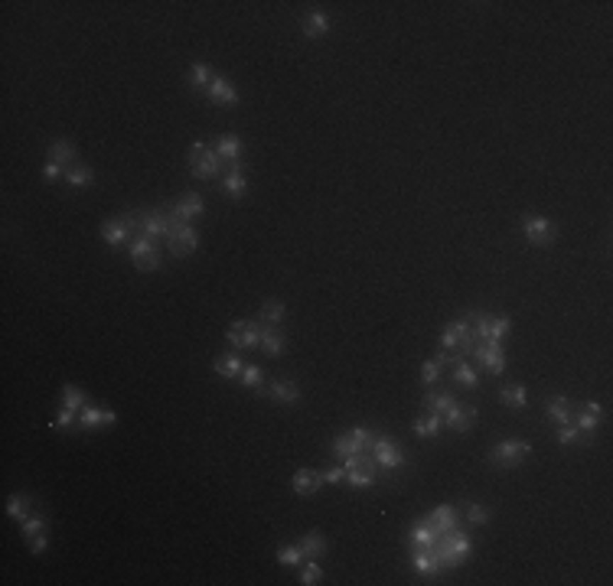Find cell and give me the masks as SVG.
Wrapping results in <instances>:
<instances>
[{"label":"cell","instance_id":"cell-1","mask_svg":"<svg viewBox=\"0 0 613 586\" xmlns=\"http://www.w3.org/2000/svg\"><path fill=\"white\" fill-rule=\"evenodd\" d=\"M470 551H473V541H470L460 528L441 534L437 544H434V554H437V560H441V567H444V573L453 570V567H460V563H467Z\"/></svg>","mask_w":613,"mask_h":586},{"label":"cell","instance_id":"cell-2","mask_svg":"<svg viewBox=\"0 0 613 586\" xmlns=\"http://www.w3.org/2000/svg\"><path fill=\"white\" fill-rule=\"evenodd\" d=\"M470 361L476 368H486L490 375H502L506 371V352H502L499 339H476L470 349Z\"/></svg>","mask_w":613,"mask_h":586},{"label":"cell","instance_id":"cell-3","mask_svg":"<svg viewBox=\"0 0 613 586\" xmlns=\"http://www.w3.org/2000/svg\"><path fill=\"white\" fill-rule=\"evenodd\" d=\"M346 482L353 485V489H369V485H375L379 482V475H375V469H379V463L372 459V453H355V456H346Z\"/></svg>","mask_w":613,"mask_h":586},{"label":"cell","instance_id":"cell-4","mask_svg":"<svg viewBox=\"0 0 613 586\" xmlns=\"http://www.w3.org/2000/svg\"><path fill=\"white\" fill-rule=\"evenodd\" d=\"M189 173H193L196 179H212L222 173V157H219L216 150H212L209 144H202V140H196L193 147H189Z\"/></svg>","mask_w":613,"mask_h":586},{"label":"cell","instance_id":"cell-5","mask_svg":"<svg viewBox=\"0 0 613 586\" xmlns=\"http://www.w3.org/2000/svg\"><path fill=\"white\" fill-rule=\"evenodd\" d=\"M529 453H532V443L529 440H502L490 450V463L499 469H512L522 459H529Z\"/></svg>","mask_w":613,"mask_h":586},{"label":"cell","instance_id":"cell-6","mask_svg":"<svg viewBox=\"0 0 613 586\" xmlns=\"http://www.w3.org/2000/svg\"><path fill=\"white\" fill-rule=\"evenodd\" d=\"M128 254L138 271H157L160 267V251H157L153 238H147V235H134L128 241Z\"/></svg>","mask_w":613,"mask_h":586},{"label":"cell","instance_id":"cell-7","mask_svg":"<svg viewBox=\"0 0 613 586\" xmlns=\"http://www.w3.org/2000/svg\"><path fill=\"white\" fill-rule=\"evenodd\" d=\"M522 232H525V238L532 241V244H539V248H551L558 238V228L551 225L545 215H535V212L522 215Z\"/></svg>","mask_w":613,"mask_h":586},{"label":"cell","instance_id":"cell-8","mask_svg":"<svg viewBox=\"0 0 613 586\" xmlns=\"http://www.w3.org/2000/svg\"><path fill=\"white\" fill-rule=\"evenodd\" d=\"M369 453H372V459L379 463V466H385V469H402L404 463H408V456H404V450L398 446L392 436H375L372 440V446H369Z\"/></svg>","mask_w":613,"mask_h":586},{"label":"cell","instance_id":"cell-9","mask_svg":"<svg viewBox=\"0 0 613 586\" xmlns=\"http://www.w3.org/2000/svg\"><path fill=\"white\" fill-rule=\"evenodd\" d=\"M600 420H604V404L600 401H584V404H574V420L571 424L584 434H597Z\"/></svg>","mask_w":613,"mask_h":586},{"label":"cell","instance_id":"cell-10","mask_svg":"<svg viewBox=\"0 0 613 586\" xmlns=\"http://www.w3.org/2000/svg\"><path fill=\"white\" fill-rule=\"evenodd\" d=\"M167 248L173 257H183V254H193L196 248H199V232H196L189 222H183V225L177 228V232L167 238Z\"/></svg>","mask_w":613,"mask_h":586},{"label":"cell","instance_id":"cell-11","mask_svg":"<svg viewBox=\"0 0 613 586\" xmlns=\"http://www.w3.org/2000/svg\"><path fill=\"white\" fill-rule=\"evenodd\" d=\"M473 424H476V407L473 404H467V407L453 404V407L444 414V427L447 430H453V434H467V430H473Z\"/></svg>","mask_w":613,"mask_h":586},{"label":"cell","instance_id":"cell-12","mask_svg":"<svg viewBox=\"0 0 613 586\" xmlns=\"http://www.w3.org/2000/svg\"><path fill=\"white\" fill-rule=\"evenodd\" d=\"M114 420H118V414H114L111 407H82L79 414V430H98V427H111Z\"/></svg>","mask_w":613,"mask_h":586},{"label":"cell","instance_id":"cell-13","mask_svg":"<svg viewBox=\"0 0 613 586\" xmlns=\"http://www.w3.org/2000/svg\"><path fill=\"white\" fill-rule=\"evenodd\" d=\"M131 238H134V232L128 228L124 218H108L105 225H101V241L111 244V248H121V244H128Z\"/></svg>","mask_w":613,"mask_h":586},{"label":"cell","instance_id":"cell-14","mask_svg":"<svg viewBox=\"0 0 613 586\" xmlns=\"http://www.w3.org/2000/svg\"><path fill=\"white\" fill-rule=\"evenodd\" d=\"M206 95H209L212 105H238V89H235L226 75H216Z\"/></svg>","mask_w":613,"mask_h":586},{"label":"cell","instance_id":"cell-15","mask_svg":"<svg viewBox=\"0 0 613 586\" xmlns=\"http://www.w3.org/2000/svg\"><path fill=\"white\" fill-rule=\"evenodd\" d=\"M545 414H548L558 427L571 424V420H574V401H571V398H565V394H551L548 404H545Z\"/></svg>","mask_w":613,"mask_h":586},{"label":"cell","instance_id":"cell-16","mask_svg":"<svg viewBox=\"0 0 613 586\" xmlns=\"http://www.w3.org/2000/svg\"><path fill=\"white\" fill-rule=\"evenodd\" d=\"M222 189H226V196H232V199H242V196H245V189H248V179H245L242 160L228 163V173H226V179H222Z\"/></svg>","mask_w":613,"mask_h":586},{"label":"cell","instance_id":"cell-17","mask_svg":"<svg viewBox=\"0 0 613 586\" xmlns=\"http://www.w3.org/2000/svg\"><path fill=\"white\" fill-rule=\"evenodd\" d=\"M451 365H453V381H457L460 388H470V391H473V388L480 385V371H476V365L470 359H457V355H453Z\"/></svg>","mask_w":613,"mask_h":586},{"label":"cell","instance_id":"cell-18","mask_svg":"<svg viewBox=\"0 0 613 586\" xmlns=\"http://www.w3.org/2000/svg\"><path fill=\"white\" fill-rule=\"evenodd\" d=\"M261 352L271 355V359H277V355L287 352V342H284V336L277 332V326H267V322H261Z\"/></svg>","mask_w":613,"mask_h":586},{"label":"cell","instance_id":"cell-19","mask_svg":"<svg viewBox=\"0 0 613 586\" xmlns=\"http://www.w3.org/2000/svg\"><path fill=\"white\" fill-rule=\"evenodd\" d=\"M212 150L222 157V163H238L242 160V140H238V134H219L216 144H212Z\"/></svg>","mask_w":613,"mask_h":586},{"label":"cell","instance_id":"cell-20","mask_svg":"<svg viewBox=\"0 0 613 586\" xmlns=\"http://www.w3.org/2000/svg\"><path fill=\"white\" fill-rule=\"evenodd\" d=\"M428 522H431V528L437 531V538H441V534H447V531H453V528H460V522H457V508H453V505H441V508H434V512L428 514Z\"/></svg>","mask_w":613,"mask_h":586},{"label":"cell","instance_id":"cell-21","mask_svg":"<svg viewBox=\"0 0 613 586\" xmlns=\"http://www.w3.org/2000/svg\"><path fill=\"white\" fill-rule=\"evenodd\" d=\"M408 544H412V551H418V547H434V544H437V531L431 528L428 518H418V522L412 524Z\"/></svg>","mask_w":613,"mask_h":586},{"label":"cell","instance_id":"cell-22","mask_svg":"<svg viewBox=\"0 0 613 586\" xmlns=\"http://www.w3.org/2000/svg\"><path fill=\"white\" fill-rule=\"evenodd\" d=\"M173 209H177V215L183 218V222H193V218H199L202 215V196H196V193H183L177 202H173Z\"/></svg>","mask_w":613,"mask_h":586},{"label":"cell","instance_id":"cell-23","mask_svg":"<svg viewBox=\"0 0 613 586\" xmlns=\"http://www.w3.org/2000/svg\"><path fill=\"white\" fill-rule=\"evenodd\" d=\"M412 563H414V570L418 573H444V567H441V560H437V554H434V547H418L412 554Z\"/></svg>","mask_w":613,"mask_h":586},{"label":"cell","instance_id":"cell-24","mask_svg":"<svg viewBox=\"0 0 613 586\" xmlns=\"http://www.w3.org/2000/svg\"><path fill=\"white\" fill-rule=\"evenodd\" d=\"M267 398H271L275 404H297L300 401V388H297V381H271Z\"/></svg>","mask_w":613,"mask_h":586},{"label":"cell","instance_id":"cell-25","mask_svg":"<svg viewBox=\"0 0 613 586\" xmlns=\"http://www.w3.org/2000/svg\"><path fill=\"white\" fill-rule=\"evenodd\" d=\"M320 485H323V473H316V469H297L294 473V492L297 495H314Z\"/></svg>","mask_w":613,"mask_h":586},{"label":"cell","instance_id":"cell-26","mask_svg":"<svg viewBox=\"0 0 613 586\" xmlns=\"http://www.w3.org/2000/svg\"><path fill=\"white\" fill-rule=\"evenodd\" d=\"M75 157H79V150H75V144H69V140H53L49 144V160L59 163V167H75Z\"/></svg>","mask_w":613,"mask_h":586},{"label":"cell","instance_id":"cell-27","mask_svg":"<svg viewBox=\"0 0 613 586\" xmlns=\"http://www.w3.org/2000/svg\"><path fill=\"white\" fill-rule=\"evenodd\" d=\"M451 361H453L451 352H441L437 359L424 361V365H421V381H424V385H434L437 378L444 375V365H451Z\"/></svg>","mask_w":613,"mask_h":586},{"label":"cell","instance_id":"cell-28","mask_svg":"<svg viewBox=\"0 0 613 586\" xmlns=\"http://www.w3.org/2000/svg\"><path fill=\"white\" fill-rule=\"evenodd\" d=\"M412 430H414L418 436H437L441 430H444V414H431V410H428L424 417L414 420Z\"/></svg>","mask_w":613,"mask_h":586},{"label":"cell","instance_id":"cell-29","mask_svg":"<svg viewBox=\"0 0 613 586\" xmlns=\"http://www.w3.org/2000/svg\"><path fill=\"white\" fill-rule=\"evenodd\" d=\"M499 401L506 404V407H512V410H522L525 404H529V391H525V385H502L499 388Z\"/></svg>","mask_w":613,"mask_h":586},{"label":"cell","instance_id":"cell-30","mask_svg":"<svg viewBox=\"0 0 613 586\" xmlns=\"http://www.w3.org/2000/svg\"><path fill=\"white\" fill-rule=\"evenodd\" d=\"M65 183L72 186V189H85V186L95 183V169L85 167V163H75V167L65 169Z\"/></svg>","mask_w":613,"mask_h":586},{"label":"cell","instance_id":"cell-31","mask_svg":"<svg viewBox=\"0 0 613 586\" xmlns=\"http://www.w3.org/2000/svg\"><path fill=\"white\" fill-rule=\"evenodd\" d=\"M555 436H558V443H561V446H587V443H590V434L578 430L574 424H561Z\"/></svg>","mask_w":613,"mask_h":586},{"label":"cell","instance_id":"cell-32","mask_svg":"<svg viewBox=\"0 0 613 586\" xmlns=\"http://www.w3.org/2000/svg\"><path fill=\"white\" fill-rule=\"evenodd\" d=\"M457 404V398L447 391H428L424 394V410H431V414H447V410Z\"/></svg>","mask_w":613,"mask_h":586},{"label":"cell","instance_id":"cell-33","mask_svg":"<svg viewBox=\"0 0 613 586\" xmlns=\"http://www.w3.org/2000/svg\"><path fill=\"white\" fill-rule=\"evenodd\" d=\"M509 329H512V320L506 313H486V336L490 339H506Z\"/></svg>","mask_w":613,"mask_h":586},{"label":"cell","instance_id":"cell-34","mask_svg":"<svg viewBox=\"0 0 613 586\" xmlns=\"http://www.w3.org/2000/svg\"><path fill=\"white\" fill-rule=\"evenodd\" d=\"M212 79H216V72H212L206 62H196L193 69H189V89L193 91H209Z\"/></svg>","mask_w":613,"mask_h":586},{"label":"cell","instance_id":"cell-35","mask_svg":"<svg viewBox=\"0 0 613 586\" xmlns=\"http://www.w3.org/2000/svg\"><path fill=\"white\" fill-rule=\"evenodd\" d=\"M323 33H330V16H326V13L304 16V36H306V40H320Z\"/></svg>","mask_w":613,"mask_h":586},{"label":"cell","instance_id":"cell-36","mask_svg":"<svg viewBox=\"0 0 613 586\" xmlns=\"http://www.w3.org/2000/svg\"><path fill=\"white\" fill-rule=\"evenodd\" d=\"M212 368H216L219 378H238L245 365H242V359H238V355H219Z\"/></svg>","mask_w":613,"mask_h":586},{"label":"cell","instance_id":"cell-37","mask_svg":"<svg viewBox=\"0 0 613 586\" xmlns=\"http://www.w3.org/2000/svg\"><path fill=\"white\" fill-rule=\"evenodd\" d=\"M297 544H300V551H304V557H320V554H326V547H330L320 531H310V534H306V538H300Z\"/></svg>","mask_w":613,"mask_h":586},{"label":"cell","instance_id":"cell-38","mask_svg":"<svg viewBox=\"0 0 613 586\" xmlns=\"http://www.w3.org/2000/svg\"><path fill=\"white\" fill-rule=\"evenodd\" d=\"M333 453H336V456H355V453H365L363 450V443L355 440L353 434H343V436H336V440H333Z\"/></svg>","mask_w":613,"mask_h":586},{"label":"cell","instance_id":"cell-39","mask_svg":"<svg viewBox=\"0 0 613 586\" xmlns=\"http://www.w3.org/2000/svg\"><path fill=\"white\" fill-rule=\"evenodd\" d=\"M261 346V320H242V349Z\"/></svg>","mask_w":613,"mask_h":586},{"label":"cell","instance_id":"cell-40","mask_svg":"<svg viewBox=\"0 0 613 586\" xmlns=\"http://www.w3.org/2000/svg\"><path fill=\"white\" fill-rule=\"evenodd\" d=\"M7 514L13 518V522H23L26 514H30V495H23V492H13L7 502Z\"/></svg>","mask_w":613,"mask_h":586},{"label":"cell","instance_id":"cell-41","mask_svg":"<svg viewBox=\"0 0 613 586\" xmlns=\"http://www.w3.org/2000/svg\"><path fill=\"white\" fill-rule=\"evenodd\" d=\"M284 313H287V310H284L281 300H267V303L261 306V316H258V320L267 322V326H277V322L284 320Z\"/></svg>","mask_w":613,"mask_h":586},{"label":"cell","instance_id":"cell-42","mask_svg":"<svg viewBox=\"0 0 613 586\" xmlns=\"http://www.w3.org/2000/svg\"><path fill=\"white\" fill-rule=\"evenodd\" d=\"M62 407L82 410V407H85V391H82L79 385H65L62 388Z\"/></svg>","mask_w":613,"mask_h":586},{"label":"cell","instance_id":"cell-43","mask_svg":"<svg viewBox=\"0 0 613 586\" xmlns=\"http://www.w3.org/2000/svg\"><path fill=\"white\" fill-rule=\"evenodd\" d=\"M238 378H242V385H245V388H261V381H265V371H261L258 365H245Z\"/></svg>","mask_w":613,"mask_h":586},{"label":"cell","instance_id":"cell-44","mask_svg":"<svg viewBox=\"0 0 613 586\" xmlns=\"http://www.w3.org/2000/svg\"><path fill=\"white\" fill-rule=\"evenodd\" d=\"M304 560V551H300V544H287L277 551V563H287V567H294V563Z\"/></svg>","mask_w":613,"mask_h":586},{"label":"cell","instance_id":"cell-45","mask_svg":"<svg viewBox=\"0 0 613 586\" xmlns=\"http://www.w3.org/2000/svg\"><path fill=\"white\" fill-rule=\"evenodd\" d=\"M20 531H23L26 538H33V534H43V531H46V518H40V514H33V518H23Z\"/></svg>","mask_w":613,"mask_h":586},{"label":"cell","instance_id":"cell-46","mask_svg":"<svg viewBox=\"0 0 613 586\" xmlns=\"http://www.w3.org/2000/svg\"><path fill=\"white\" fill-rule=\"evenodd\" d=\"M467 522H470V524H486V522H490V508H486V505H476V502H473V505L467 508Z\"/></svg>","mask_w":613,"mask_h":586},{"label":"cell","instance_id":"cell-47","mask_svg":"<svg viewBox=\"0 0 613 586\" xmlns=\"http://www.w3.org/2000/svg\"><path fill=\"white\" fill-rule=\"evenodd\" d=\"M320 577H323V570L316 567V563H306L304 570H300V583L304 586H314V583H320Z\"/></svg>","mask_w":613,"mask_h":586},{"label":"cell","instance_id":"cell-48","mask_svg":"<svg viewBox=\"0 0 613 586\" xmlns=\"http://www.w3.org/2000/svg\"><path fill=\"white\" fill-rule=\"evenodd\" d=\"M72 424H79V420H75V410L62 407V410H59V417L53 420L49 427H53V430H62V427H72Z\"/></svg>","mask_w":613,"mask_h":586},{"label":"cell","instance_id":"cell-49","mask_svg":"<svg viewBox=\"0 0 613 586\" xmlns=\"http://www.w3.org/2000/svg\"><path fill=\"white\" fill-rule=\"evenodd\" d=\"M62 176H65V167L46 160V167H43V179H46V183H56V179H62Z\"/></svg>","mask_w":613,"mask_h":586},{"label":"cell","instance_id":"cell-50","mask_svg":"<svg viewBox=\"0 0 613 586\" xmlns=\"http://www.w3.org/2000/svg\"><path fill=\"white\" fill-rule=\"evenodd\" d=\"M346 479V466H330V469H323V482H343Z\"/></svg>","mask_w":613,"mask_h":586},{"label":"cell","instance_id":"cell-51","mask_svg":"<svg viewBox=\"0 0 613 586\" xmlns=\"http://www.w3.org/2000/svg\"><path fill=\"white\" fill-rule=\"evenodd\" d=\"M46 547H49V534H46V531H43V534H33V538H30V551H33V554H43Z\"/></svg>","mask_w":613,"mask_h":586},{"label":"cell","instance_id":"cell-52","mask_svg":"<svg viewBox=\"0 0 613 586\" xmlns=\"http://www.w3.org/2000/svg\"><path fill=\"white\" fill-rule=\"evenodd\" d=\"M226 339H228V342H232V346H238V349H242V320H238V322H235V326H232V329L226 332Z\"/></svg>","mask_w":613,"mask_h":586}]
</instances>
